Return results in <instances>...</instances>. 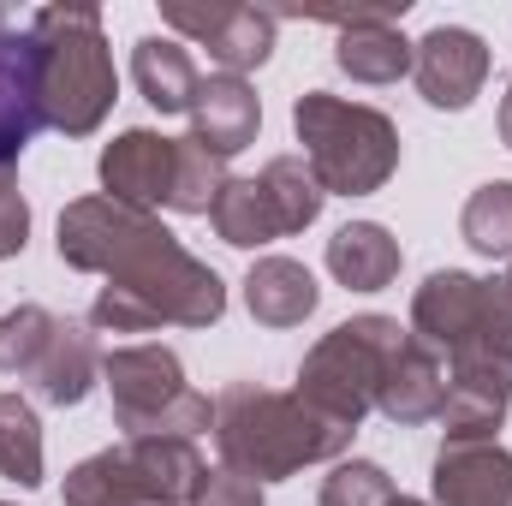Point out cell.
<instances>
[{"label": "cell", "instance_id": "obj_1", "mask_svg": "<svg viewBox=\"0 0 512 506\" xmlns=\"http://www.w3.org/2000/svg\"><path fill=\"white\" fill-rule=\"evenodd\" d=\"M60 256L78 268H108L114 286L96 304V322L108 328H149L161 316L173 322H215L221 316V280L197 268L155 221L120 203H78L60 221Z\"/></svg>", "mask_w": 512, "mask_h": 506}, {"label": "cell", "instance_id": "obj_2", "mask_svg": "<svg viewBox=\"0 0 512 506\" xmlns=\"http://www.w3.org/2000/svg\"><path fill=\"white\" fill-rule=\"evenodd\" d=\"M36 42V90L42 120L60 131H90L114 102V60L102 42V12L90 6H48L30 18Z\"/></svg>", "mask_w": 512, "mask_h": 506}, {"label": "cell", "instance_id": "obj_3", "mask_svg": "<svg viewBox=\"0 0 512 506\" xmlns=\"http://www.w3.org/2000/svg\"><path fill=\"white\" fill-rule=\"evenodd\" d=\"M346 441V423L334 417H310L298 411L292 399H274V393H227L221 399V447L239 471L251 477H286L292 465L304 459H322Z\"/></svg>", "mask_w": 512, "mask_h": 506}, {"label": "cell", "instance_id": "obj_4", "mask_svg": "<svg viewBox=\"0 0 512 506\" xmlns=\"http://www.w3.org/2000/svg\"><path fill=\"white\" fill-rule=\"evenodd\" d=\"M298 137L310 149V167L328 191H376L393 161H399V137L376 108H358V102H340V96H304L298 102Z\"/></svg>", "mask_w": 512, "mask_h": 506}, {"label": "cell", "instance_id": "obj_5", "mask_svg": "<svg viewBox=\"0 0 512 506\" xmlns=\"http://www.w3.org/2000/svg\"><path fill=\"white\" fill-rule=\"evenodd\" d=\"M316 209H322L316 179L298 161H274L262 179L221 185V197H215L209 215H215V227H221L227 245H262V239H280V233L316 221Z\"/></svg>", "mask_w": 512, "mask_h": 506}, {"label": "cell", "instance_id": "obj_6", "mask_svg": "<svg viewBox=\"0 0 512 506\" xmlns=\"http://www.w3.org/2000/svg\"><path fill=\"white\" fill-rule=\"evenodd\" d=\"M108 381H114L126 429H185L191 435L209 423V405L179 387V364L167 352H120L108 358Z\"/></svg>", "mask_w": 512, "mask_h": 506}, {"label": "cell", "instance_id": "obj_7", "mask_svg": "<svg viewBox=\"0 0 512 506\" xmlns=\"http://www.w3.org/2000/svg\"><path fill=\"white\" fill-rule=\"evenodd\" d=\"M167 24L197 36L233 78L245 66H262L268 48H274V18L256 12V6H167Z\"/></svg>", "mask_w": 512, "mask_h": 506}, {"label": "cell", "instance_id": "obj_8", "mask_svg": "<svg viewBox=\"0 0 512 506\" xmlns=\"http://www.w3.org/2000/svg\"><path fill=\"white\" fill-rule=\"evenodd\" d=\"M489 78V48L483 36L459 30V24H441L417 42V84L435 108H465Z\"/></svg>", "mask_w": 512, "mask_h": 506}, {"label": "cell", "instance_id": "obj_9", "mask_svg": "<svg viewBox=\"0 0 512 506\" xmlns=\"http://www.w3.org/2000/svg\"><path fill=\"white\" fill-rule=\"evenodd\" d=\"M42 126V90H36V42L30 30H12L0 12V167L18 161L24 137Z\"/></svg>", "mask_w": 512, "mask_h": 506}, {"label": "cell", "instance_id": "obj_10", "mask_svg": "<svg viewBox=\"0 0 512 506\" xmlns=\"http://www.w3.org/2000/svg\"><path fill=\"white\" fill-rule=\"evenodd\" d=\"M102 179L126 203H173V185H179V137L126 131L102 155Z\"/></svg>", "mask_w": 512, "mask_h": 506}, {"label": "cell", "instance_id": "obj_11", "mask_svg": "<svg viewBox=\"0 0 512 506\" xmlns=\"http://www.w3.org/2000/svg\"><path fill=\"white\" fill-rule=\"evenodd\" d=\"M393 12L405 6H370V12H352L340 18V66L364 84H393L405 66H411V42L387 24Z\"/></svg>", "mask_w": 512, "mask_h": 506}, {"label": "cell", "instance_id": "obj_12", "mask_svg": "<svg viewBox=\"0 0 512 506\" xmlns=\"http://www.w3.org/2000/svg\"><path fill=\"white\" fill-rule=\"evenodd\" d=\"M191 114H197V143H203L209 155H239V149L256 137V120H262L251 84H245V78H233V72L203 78V90H197Z\"/></svg>", "mask_w": 512, "mask_h": 506}, {"label": "cell", "instance_id": "obj_13", "mask_svg": "<svg viewBox=\"0 0 512 506\" xmlns=\"http://www.w3.org/2000/svg\"><path fill=\"white\" fill-rule=\"evenodd\" d=\"M441 506H512V459L495 447H447L435 465Z\"/></svg>", "mask_w": 512, "mask_h": 506}, {"label": "cell", "instance_id": "obj_14", "mask_svg": "<svg viewBox=\"0 0 512 506\" xmlns=\"http://www.w3.org/2000/svg\"><path fill=\"white\" fill-rule=\"evenodd\" d=\"M131 72H137V90H143L161 114L191 108V102H197V90H203V78H197L191 54H185L179 42H167V36H143V42H137Z\"/></svg>", "mask_w": 512, "mask_h": 506}, {"label": "cell", "instance_id": "obj_15", "mask_svg": "<svg viewBox=\"0 0 512 506\" xmlns=\"http://www.w3.org/2000/svg\"><path fill=\"white\" fill-rule=\"evenodd\" d=\"M328 262H334V274L346 280V286H358V292H376L393 280V268H399V245L387 239L382 227H346V233H334V245H328Z\"/></svg>", "mask_w": 512, "mask_h": 506}, {"label": "cell", "instance_id": "obj_16", "mask_svg": "<svg viewBox=\"0 0 512 506\" xmlns=\"http://www.w3.org/2000/svg\"><path fill=\"white\" fill-rule=\"evenodd\" d=\"M251 310L262 316V322H274V328L304 322V316L316 310V280H310L298 262L274 256V262H262V268L251 274Z\"/></svg>", "mask_w": 512, "mask_h": 506}, {"label": "cell", "instance_id": "obj_17", "mask_svg": "<svg viewBox=\"0 0 512 506\" xmlns=\"http://www.w3.org/2000/svg\"><path fill=\"white\" fill-rule=\"evenodd\" d=\"M0 471L12 483H42V435L24 399L0 393Z\"/></svg>", "mask_w": 512, "mask_h": 506}, {"label": "cell", "instance_id": "obj_18", "mask_svg": "<svg viewBox=\"0 0 512 506\" xmlns=\"http://www.w3.org/2000/svg\"><path fill=\"white\" fill-rule=\"evenodd\" d=\"M465 233H471L477 251H489V256L512 251V185L477 191V203L465 209Z\"/></svg>", "mask_w": 512, "mask_h": 506}, {"label": "cell", "instance_id": "obj_19", "mask_svg": "<svg viewBox=\"0 0 512 506\" xmlns=\"http://www.w3.org/2000/svg\"><path fill=\"white\" fill-rule=\"evenodd\" d=\"M54 322L42 316V310H18V316H6L0 322V370H30L48 346H54Z\"/></svg>", "mask_w": 512, "mask_h": 506}, {"label": "cell", "instance_id": "obj_20", "mask_svg": "<svg viewBox=\"0 0 512 506\" xmlns=\"http://www.w3.org/2000/svg\"><path fill=\"white\" fill-rule=\"evenodd\" d=\"M387 501H393V489L382 483L376 465H346L322 495V506H387Z\"/></svg>", "mask_w": 512, "mask_h": 506}, {"label": "cell", "instance_id": "obj_21", "mask_svg": "<svg viewBox=\"0 0 512 506\" xmlns=\"http://www.w3.org/2000/svg\"><path fill=\"white\" fill-rule=\"evenodd\" d=\"M256 477H239V471H215L203 489H197V506H256Z\"/></svg>", "mask_w": 512, "mask_h": 506}, {"label": "cell", "instance_id": "obj_22", "mask_svg": "<svg viewBox=\"0 0 512 506\" xmlns=\"http://www.w3.org/2000/svg\"><path fill=\"white\" fill-rule=\"evenodd\" d=\"M24 227H30V215H24L18 191L6 185V167H0V256L24 251Z\"/></svg>", "mask_w": 512, "mask_h": 506}, {"label": "cell", "instance_id": "obj_23", "mask_svg": "<svg viewBox=\"0 0 512 506\" xmlns=\"http://www.w3.org/2000/svg\"><path fill=\"white\" fill-rule=\"evenodd\" d=\"M501 126H507V143H512V90H507V108H501Z\"/></svg>", "mask_w": 512, "mask_h": 506}, {"label": "cell", "instance_id": "obj_24", "mask_svg": "<svg viewBox=\"0 0 512 506\" xmlns=\"http://www.w3.org/2000/svg\"><path fill=\"white\" fill-rule=\"evenodd\" d=\"M387 506H417V501H387Z\"/></svg>", "mask_w": 512, "mask_h": 506}]
</instances>
